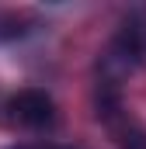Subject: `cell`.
<instances>
[{
	"label": "cell",
	"instance_id": "obj_1",
	"mask_svg": "<svg viewBox=\"0 0 146 149\" xmlns=\"http://www.w3.org/2000/svg\"><path fill=\"white\" fill-rule=\"evenodd\" d=\"M94 104H98L101 125L108 128L111 142H115L118 149H146V128H143V121H139L136 114L125 111L122 94H118L115 83H98V97H94Z\"/></svg>",
	"mask_w": 146,
	"mask_h": 149
},
{
	"label": "cell",
	"instance_id": "obj_5",
	"mask_svg": "<svg viewBox=\"0 0 146 149\" xmlns=\"http://www.w3.org/2000/svg\"><path fill=\"white\" fill-rule=\"evenodd\" d=\"M7 149H70V146H35V142H21V146H7Z\"/></svg>",
	"mask_w": 146,
	"mask_h": 149
},
{
	"label": "cell",
	"instance_id": "obj_3",
	"mask_svg": "<svg viewBox=\"0 0 146 149\" xmlns=\"http://www.w3.org/2000/svg\"><path fill=\"white\" fill-rule=\"evenodd\" d=\"M108 49L115 56H122L132 70L143 66L146 63V10H132L122 21V28H118V35L111 38Z\"/></svg>",
	"mask_w": 146,
	"mask_h": 149
},
{
	"label": "cell",
	"instance_id": "obj_2",
	"mask_svg": "<svg viewBox=\"0 0 146 149\" xmlns=\"http://www.w3.org/2000/svg\"><path fill=\"white\" fill-rule=\"evenodd\" d=\"M7 114L14 125H25V128H45L56 121V104L45 90H18L11 101H7Z\"/></svg>",
	"mask_w": 146,
	"mask_h": 149
},
{
	"label": "cell",
	"instance_id": "obj_4",
	"mask_svg": "<svg viewBox=\"0 0 146 149\" xmlns=\"http://www.w3.org/2000/svg\"><path fill=\"white\" fill-rule=\"evenodd\" d=\"M25 21L18 17V14H4L0 17V38H18V35H25L28 28H21Z\"/></svg>",
	"mask_w": 146,
	"mask_h": 149
}]
</instances>
